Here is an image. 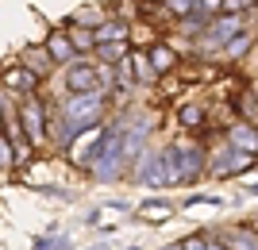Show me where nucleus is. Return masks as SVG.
Returning <instances> with one entry per match:
<instances>
[{
    "label": "nucleus",
    "instance_id": "4be33fe9",
    "mask_svg": "<svg viewBox=\"0 0 258 250\" xmlns=\"http://www.w3.org/2000/svg\"><path fill=\"white\" fill-rule=\"evenodd\" d=\"M247 4H254V0H224V8H220V12H231V16H239V8H247Z\"/></svg>",
    "mask_w": 258,
    "mask_h": 250
},
{
    "label": "nucleus",
    "instance_id": "ddd939ff",
    "mask_svg": "<svg viewBox=\"0 0 258 250\" xmlns=\"http://www.w3.org/2000/svg\"><path fill=\"white\" fill-rule=\"evenodd\" d=\"M46 54H50L54 62H70L77 50H74V43H70V35L58 31V35H50V39H46Z\"/></svg>",
    "mask_w": 258,
    "mask_h": 250
},
{
    "label": "nucleus",
    "instance_id": "4468645a",
    "mask_svg": "<svg viewBox=\"0 0 258 250\" xmlns=\"http://www.w3.org/2000/svg\"><path fill=\"white\" fill-rule=\"evenodd\" d=\"M170 212H173V208L166 204V200H147V204L139 208V216H143V219H151V223H162V219H170Z\"/></svg>",
    "mask_w": 258,
    "mask_h": 250
},
{
    "label": "nucleus",
    "instance_id": "412c9836",
    "mask_svg": "<svg viewBox=\"0 0 258 250\" xmlns=\"http://www.w3.org/2000/svg\"><path fill=\"white\" fill-rule=\"evenodd\" d=\"M220 8H224V0H197V12H205V16H216Z\"/></svg>",
    "mask_w": 258,
    "mask_h": 250
},
{
    "label": "nucleus",
    "instance_id": "0eeeda50",
    "mask_svg": "<svg viewBox=\"0 0 258 250\" xmlns=\"http://www.w3.org/2000/svg\"><path fill=\"white\" fill-rule=\"evenodd\" d=\"M258 158L254 154H243L239 146H231V150H224V158H216L212 162V170L216 174H243V170H250Z\"/></svg>",
    "mask_w": 258,
    "mask_h": 250
},
{
    "label": "nucleus",
    "instance_id": "f03ea898",
    "mask_svg": "<svg viewBox=\"0 0 258 250\" xmlns=\"http://www.w3.org/2000/svg\"><path fill=\"white\" fill-rule=\"evenodd\" d=\"M170 177H173V185H177V181H193L197 174H201V170H205V154L197 150V146H170Z\"/></svg>",
    "mask_w": 258,
    "mask_h": 250
},
{
    "label": "nucleus",
    "instance_id": "6e6552de",
    "mask_svg": "<svg viewBox=\"0 0 258 250\" xmlns=\"http://www.w3.org/2000/svg\"><path fill=\"white\" fill-rule=\"evenodd\" d=\"M4 85L27 97V93H35V89H39V73H35V69H27V65H16V69H8V73H4Z\"/></svg>",
    "mask_w": 258,
    "mask_h": 250
},
{
    "label": "nucleus",
    "instance_id": "423d86ee",
    "mask_svg": "<svg viewBox=\"0 0 258 250\" xmlns=\"http://www.w3.org/2000/svg\"><path fill=\"white\" fill-rule=\"evenodd\" d=\"M239 27H243V20H239V16H231V12H224L220 20H212V23L205 27V43H208V46H224L227 39L239 31Z\"/></svg>",
    "mask_w": 258,
    "mask_h": 250
},
{
    "label": "nucleus",
    "instance_id": "a211bd4d",
    "mask_svg": "<svg viewBox=\"0 0 258 250\" xmlns=\"http://www.w3.org/2000/svg\"><path fill=\"white\" fill-rule=\"evenodd\" d=\"M97 50H100V58H123V43H97Z\"/></svg>",
    "mask_w": 258,
    "mask_h": 250
},
{
    "label": "nucleus",
    "instance_id": "393cba45",
    "mask_svg": "<svg viewBox=\"0 0 258 250\" xmlns=\"http://www.w3.org/2000/svg\"><path fill=\"white\" fill-rule=\"evenodd\" d=\"M166 250H185V246H181V242H177V246H166Z\"/></svg>",
    "mask_w": 258,
    "mask_h": 250
},
{
    "label": "nucleus",
    "instance_id": "9b49d317",
    "mask_svg": "<svg viewBox=\"0 0 258 250\" xmlns=\"http://www.w3.org/2000/svg\"><path fill=\"white\" fill-rule=\"evenodd\" d=\"M220 242H224L227 250H258V239H254V231H243V227H231L220 235Z\"/></svg>",
    "mask_w": 258,
    "mask_h": 250
},
{
    "label": "nucleus",
    "instance_id": "2eb2a0df",
    "mask_svg": "<svg viewBox=\"0 0 258 250\" xmlns=\"http://www.w3.org/2000/svg\"><path fill=\"white\" fill-rule=\"evenodd\" d=\"M173 62H177V54H173L170 46H154V50H151V65H154V73H166V69H173Z\"/></svg>",
    "mask_w": 258,
    "mask_h": 250
},
{
    "label": "nucleus",
    "instance_id": "9d476101",
    "mask_svg": "<svg viewBox=\"0 0 258 250\" xmlns=\"http://www.w3.org/2000/svg\"><path fill=\"white\" fill-rule=\"evenodd\" d=\"M66 85L74 89V93H89V89H97V69L93 65H70Z\"/></svg>",
    "mask_w": 258,
    "mask_h": 250
},
{
    "label": "nucleus",
    "instance_id": "f257e3e1",
    "mask_svg": "<svg viewBox=\"0 0 258 250\" xmlns=\"http://www.w3.org/2000/svg\"><path fill=\"white\" fill-rule=\"evenodd\" d=\"M100 104H104L100 89L74 93V97L66 100V108H62V127L54 131V139H58V142H70L74 135H81L85 127H93V123H97V116H100Z\"/></svg>",
    "mask_w": 258,
    "mask_h": 250
},
{
    "label": "nucleus",
    "instance_id": "5701e85b",
    "mask_svg": "<svg viewBox=\"0 0 258 250\" xmlns=\"http://www.w3.org/2000/svg\"><path fill=\"white\" fill-rule=\"evenodd\" d=\"M181 246H185V250H205V246H208V239H205V235H193V239H185Z\"/></svg>",
    "mask_w": 258,
    "mask_h": 250
},
{
    "label": "nucleus",
    "instance_id": "f3484780",
    "mask_svg": "<svg viewBox=\"0 0 258 250\" xmlns=\"http://www.w3.org/2000/svg\"><path fill=\"white\" fill-rule=\"evenodd\" d=\"M201 120H205V112L197 108V104H189V108H181V123H185V127H197V123H201Z\"/></svg>",
    "mask_w": 258,
    "mask_h": 250
},
{
    "label": "nucleus",
    "instance_id": "dca6fc26",
    "mask_svg": "<svg viewBox=\"0 0 258 250\" xmlns=\"http://www.w3.org/2000/svg\"><path fill=\"white\" fill-rule=\"evenodd\" d=\"M166 8H170L173 16H193V12H197V0H166Z\"/></svg>",
    "mask_w": 258,
    "mask_h": 250
},
{
    "label": "nucleus",
    "instance_id": "a878e982",
    "mask_svg": "<svg viewBox=\"0 0 258 250\" xmlns=\"http://www.w3.org/2000/svg\"><path fill=\"white\" fill-rule=\"evenodd\" d=\"M0 116H4V108H0Z\"/></svg>",
    "mask_w": 258,
    "mask_h": 250
},
{
    "label": "nucleus",
    "instance_id": "aec40b11",
    "mask_svg": "<svg viewBox=\"0 0 258 250\" xmlns=\"http://www.w3.org/2000/svg\"><path fill=\"white\" fill-rule=\"evenodd\" d=\"M70 43H74V50H85V46H93V35H85L81 27H77V31L70 35Z\"/></svg>",
    "mask_w": 258,
    "mask_h": 250
},
{
    "label": "nucleus",
    "instance_id": "f8f14e48",
    "mask_svg": "<svg viewBox=\"0 0 258 250\" xmlns=\"http://www.w3.org/2000/svg\"><path fill=\"white\" fill-rule=\"evenodd\" d=\"M123 39H127V23H123V20H108V23L97 27L93 46H97V43H123Z\"/></svg>",
    "mask_w": 258,
    "mask_h": 250
},
{
    "label": "nucleus",
    "instance_id": "1a4fd4ad",
    "mask_svg": "<svg viewBox=\"0 0 258 250\" xmlns=\"http://www.w3.org/2000/svg\"><path fill=\"white\" fill-rule=\"evenodd\" d=\"M227 139H231V146H239L243 154H254L258 158V131L250 127V123H231Z\"/></svg>",
    "mask_w": 258,
    "mask_h": 250
},
{
    "label": "nucleus",
    "instance_id": "6ab92c4d",
    "mask_svg": "<svg viewBox=\"0 0 258 250\" xmlns=\"http://www.w3.org/2000/svg\"><path fill=\"white\" fill-rule=\"evenodd\" d=\"M12 162H16V150H12V142L0 135V170H8Z\"/></svg>",
    "mask_w": 258,
    "mask_h": 250
},
{
    "label": "nucleus",
    "instance_id": "b1692460",
    "mask_svg": "<svg viewBox=\"0 0 258 250\" xmlns=\"http://www.w3.org/2000/svg\"><path fill=\"white\" fill-rule=\"evenodd\" d=\"M205 250H227V246H224V242H208Z\"/></svg>",
    "mask_w": 258,
    "mask_h": 250
},
{
    "label": "nucleus",
    "instance_id": "20e7f679",
    "mask_svg": "<svg viewBox=\"0 0 258 250\" xmlns=\"http://www.w3.org/2000/svg\"><path fill=\"white\" fill-rule=\"evenodd\" d=\"M108 139H112V127H93V131H85V135L77 139V146H74V158H77L81 165H93L100 154H104Z\"/></svg>",
    "mask_w": 258,
    "mask_h": 250
},
{
    "label": "nucleus",
    "instance_id": "39448f33",
    "mask_svg": "<svg viewBox=\"0 0 258 250\" xmlns=\"http://www.w3.org/2000/svg\"><path fill=\"white\" fill-rule=\"evenodd\" d=\"M20 123H23V131H27V139H31V142H43V139H46L43 108H39V100H35V97L23 100V108H20Z\"/></svg>",
    "mask_w": 258,
    "mask_h": 250
},
{
    "label": "nucleus",
    "instance_id": "7ed1b4c3",
    "mask_svg": "<svg viewBox=\"0 0 258 250\" xmlns=\"http://www.w3.org/2000/svg\"><path fill=\"white\" fill-rule=\"evenodd\" d=\"M135 177H139L143 185H154V189L173 185V177H170V154H166V150L139 154V170H135Z\"/></svg>",
    "mask_w": 258,
    "mask_h": 250
}]
</instances>
